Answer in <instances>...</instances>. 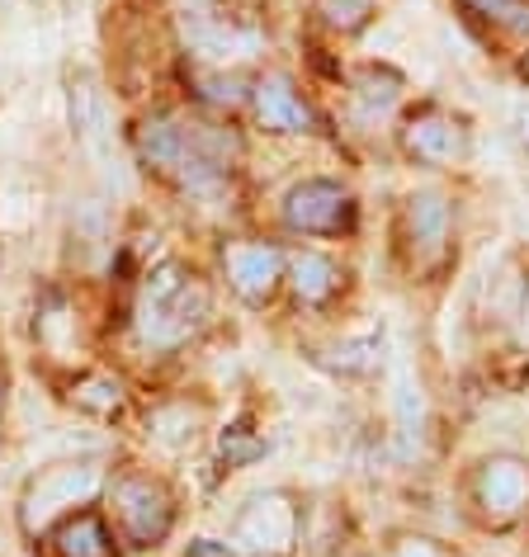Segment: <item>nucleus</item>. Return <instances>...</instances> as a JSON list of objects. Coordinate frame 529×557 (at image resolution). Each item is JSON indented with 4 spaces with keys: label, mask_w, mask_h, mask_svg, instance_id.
<instances>
[{
    "label": "nucleus",
    "mask_w": 529,
    "mask_h": 557,
    "mask_svg": "<svg viewBox=\"0 0 529 557\" xmlns=\"http://www.w3.org/2000/svg\"><path fill=\"white\" fill-rule=\"evenodd\" d=\"M133 151L151 175L199 194V189H213L232 175L236 157H242V143H236L232 128L199 123V119H180V114H171V109H157V114H147L143 123H137Z\"/></svg>",
    "instance_id": "1"
},
{
    "label": "nucleus",
    "mask_w": 529,
    "mask_h": 557,
    "mask_svg": "<svg viewBox=\"0 0 529 557\" xmlns=\"http://www.w3.org/2000/svg\"><path fill=\"white\" fill-rule=\"evenodd\" d=\"M208 317H213V294H208L204 274L189 270L185 260H161L137 284L133 331L147 350H180L208 326Z\"/></svg>",
    "instance_id": "2"
},
{
    "label": "nucleus",
    "mask_w": 529,
    "mask_h": 557,
    "mask_svg": "<svg viewBox=\"0 0 529 557\" xmlns=\"http://www.w3.org/2000/svg\"><path fill=\"white\" fill-rule=\"evenodd\" d=\"M109 524L128 548H161L175 529V496L157 472L123 468L104 482Z\"/></svg>",
    "instance_id": "3"
},
{
    "label": "nucleus",
    "mask_w": 529,
    "mask_h": 557,
    "mask_svg": "<svg viewBox=\"0 0 529 557\" xmlns=\"http://www.w3.org/2000/svg\"><path fill=\"white\" fill-rule=\"evenodd\" d=\"M104 472L95 463H52L24 486L20 496V529L29 539H44L62 515H72L81 506H95V496L104 492Z\"/></svg>",
    "instance_id": "4"
},
{
    "label": "nucleus",
    "mask_w": 529,
    "mask_h": 557,
    "mask_svg": "<svg viewBox=\"0 0 529 557\" xmlns=\"http://www.w3.org/2000/svg\"><path fill=\"white\" fill-rule=\"evenodd\" d=\"M180 38L199 62L227 66L232 58H250L260 48V24L250 15H232L222 10V0H189L180 10Z\"/></svg>",
    "instance_id": "5"
},
{
    "label": "nucleus",
    "mask_w": 529,
    "mask_h": 557,
    "mask_svg": "<svg viewBox=\"0 0 529 557\" xmlns=\"http://www.w3.org/2000/svg\"><path fill=\"white\" fill-rule=\"evenodd\" d=\"M298 500L288 492H260L250 496L232 520V548L236 557H288L298 548Z\"/></svg>",
    "instance_id": "6"
},
{
    "label": "nucleus",
    "mask_w": 529,
    "mask_h": 557,
    "mask_svg": "<svg viewBox=\"0 0 529 557\" xmlns=\"http://www.w3.org/2000/svg\"><path fill=\"white\" fill-rule=\"evenodd\" d=\"M284 227L298 236H345L355 232V194L336 180H298L284 194Z\"/></svg>",
    "instance_id": "7"
},
{
    "label": "nucleus",
    "mask_w": 529,
    "mask_h": 557,
    "mask_svg": "<svg viewBox=\"0 0 529 557\" xmlns=\"http://www.w3.org/2000/svg\"><path fill=\"white\" fill-rule=\"evenodd\" d=\"M222 274L227 288L246 308H264L288 278V256L274 242H232L222 246Z\"/></svg>",
    "instance_id": "8"
},
{
    "label": "nucleus",
    "mask_w": 529,
    "mask_h": 557,
    "mask_svg": "<svg viewBox=\"0 0 529 557\" xmlns=\"http://www.w3.org/2000/svg\"><path fill=\"white\" fill-rule=\"evenodd\" d=\"M397 143L416 165H458L468 157L472 137L464 128V119H454V114H444V109L426 104V109H416V114L402 119Z\"/></svg>",
    "instance_id": "9"
},
{
    "label": "nucleus",
    "mask_w": 529,
    "mask_h": 557,
    "mask_svg": "<svg viewBox=\"0 0 529 557\" xmlns=\"http://www.w3.org/2000/svg\"><path fill=\"white\" fill-rule=\"evenodd\" d=\"M246 104H250V119H256V128L270 133V137L317 133V109L308 104V95H303L284 72H270V76L250 81Z\"/></svg>",
    "instance_id": "10"
},
{
    "label": "nucleus",
    "mask_w": 529,
    "mask_h": 557,
    "mask_svg": "<svg viewBox=\"0 0 529 557\" xmlns=\"http://www.w3.org/2000/svg\"><path fill=\"white\" fill-rule=\"evenodd\" d=\"M478 506L492 524H510L515 515L529 510V458L496 454L478 468Z\"/></svg>",
    "instance_id": "11"
},
{
    "label": "nucleus",
    "mask_w": 529,
    "mask_h": 557,
    "mask_svg": "<svg viewBox=\"0 0 529 557\" xmlns=\"http://www.w3.org/2000/svg\"><path fill=\"white\" fill-rule=\"evenodd\" d=\"M44 543L52 548V557H119V534L109 524L104 510L81 506L72 515H62L58 524L44 534Z\"/></svg>",
    "instance_id": "12"
},
{
    "label": "nucleus",
    "mask_w": 529,
    "mask_h": 557,
    "mask_svg": "<svg viewBox=\"0 0 529 557\" xmlns=\"http://www.w3.org/2000/svg\"><path fill=\"white\" fill-rule=\"evenodd\" d=\"M288 284H294L303 308H327L341 294L345 270L322 250H298V256H288Z\"/></svg>",
    "instance_id": "13"
},
{
    "label": "nucleus",
    "mask_w": 529,
    "mask_h": 557,
    "mask_svg": "<svg viewBox=\"0 0 529 557\" xmlns=\"http://www.w3.org/2000/svg\"><path fill=\"white\" fill-rule=\"evenodd\" d=\"M407 232L421 256H440L450 242V199L435 189H421L407 199Z\"/></svg>",
    "instance_id": "14"
},
{
    "label": "nucleus",
    "mask_w": 529,
    "mask_h": 557,
    "mask_svg": "<svg viewBox=\"0 0 529 557\" xmlns=\"http://www.w3.org/2000/svg\"><path fill=\"white\" fill-rule=\"evenodd\" d=\"M468 15H478L482 24H492L501 34L529 38V0H458Z\"/></svg>",
    "instance_id": "15"
},
{
    "label": "nucleus",
    "mask_w": 529,
    "mask_h": 557,
    "mask_svg": "<svg viewBox=\"0 0 529 557\" xmlns=\"http://www.w3.org/2000/svg\"><path fill=\"white\" fill-rule=\"evenodd\" d=\"M72 397H76L81 411H95V416H104V421L123 411V383L109 379V373H90V379H81Z\"/></svg>",
    "instance_id": "16"
},
{
    "label": "nucleus",
    "mask_w": 529,
    "mask_h": 557,
    "mask_svg": "<svg viewBox=\"0 0 529 557\" xmlns=\"http://www.w3.org/2000/svg\"><path fill=\"white\" fill-rule=\"evenodd\" d=\"M312 15L336 34H359L373 20V5L369 0H312Z\"/></svg>",
    "instance_id": "17"
},
{
    "label": "nucleus",
    "mask_w": 529,
    "mask_h": 557,
    "mask_svg": "<svg viewBox=\"0 0 529 557\" xmlns=\"http://www.w3.org/2000/svg\"><path fill=\"white\" fill-rule=\"evenodd\" d=\"M218 454L227 468H246V463H256V458H264V440L250 425H227L218 435Z\"/></svg>",
    "instance_id": "18"
},
{
    "label": "nucleus",
    "mask_w": 529,
    "mask_h": 557,
    "mask_svg": "<svg viewBox=\"0 0 529 557\" xmlns=\"http://www.w3.org/2000/svg\"><path fill=\"white\" fill-rule=\"evenodd\" d=\"M355 90H359V100H365V104H373V109H387V104L397 100L402 81H397L393 72H379V66H369V72L355 81Z\"/></svg>",
    "instance_id": "19"
},
{
    "label": "nucleus",
    "mask_w": 529,
    "mask_h": 557,
    "mask_svg": "<svg viewBox=\"0 0 529 557\" xmlns=\"http://www.w3.org/2000/svg\"><path fill=\"white\" fill-rule=\"evenodd\" d=\"M185 557H236V548L227 539H194L185 548Z\"/></svg>",
    "instance_id": "20"
},
{
    "label": "nucleus",
    "mask_w": 529,
    "mask_h": 557,
    "mask_svg": "<svg viewBox=\"0 0 529 557\" xmlns=\"http://www.w3.org/2000/svg\"><path fill=\"white\" fill-rule=\"evenodd\" d=\"M397 557H444L430 539H402L397 543Z\"/></svg>",
    "instance_id": "21"
},
{
    "label": "nucleus",
    "mask_w": 529,
    "mask_h": 557,
    "mask_svg": "<svg viewBox=\"0 0 529 557\" xmlns=\"http://www.w3.org/2000/svg\"><path fill=\"white\" fill-rule=\"evenodd\" d=\"M0 425H5V369H0Z\"/></svg>",
    "instance_id": "22"
},
{
    "label": "nucleus",
    "mask_w": 529,
    "mask_h": 557,
    "mask_svg": "<svg viewBox=\"0 0 529 557\" xmlns=\"http://www.w3.org/2000/svg\"><path fill=\"white\" fill-rule=\"evenodd\" d=\"M520 76L529 81V52H525V62H520Z\"/></svg>",
    "instance_id": "23"
},
{
    "label": "nucleus",
    "mask_w": 529,
    "mask_h": 557,
    "mask_svg": "<svg viewBox=\"0 0 529 557\" xmlns=\"http://www.w3.org/2000/svg\"><path fill=\"white\" fill-rule=\"evenodd\" d=\"M525 341H529V312H525Z\"/></svg>",
    "instance_id": "24"
}]
</instances>
